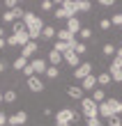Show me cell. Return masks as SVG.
I'll use <instances>...</instances> for the list:
<instances>
[{
    "mask_svg": "<svg viewBox=\"0 0 122 126\" xmlns=\"http://www.w3.org/2000/svg\"><path fill=\"white\" fill-rule=\"evenodd\" d=\"M111 25H118V28H122V12H120V14H115V16L111 18Z\"/></svg>",
    "mask_w": 122,
    "mask_h": 126,
    "instance_id": "32",
    "label": "cell"
},
{
    "mask_svg": "<svg viewBox=\"0 0 122 126\" xmlns=\"http://www.w3.org/2000/svg\"><path fill=\"white\" fill-rule=\"evenodd\" d=\"M0 103H2V92H0Z\"/></svg>",
    "mask_w": 122,
    "mask_h": 126,
    "instance_id": "45",
    "label": "cell"
},
{
    "mask_svg": "<svg viewBox=\"0 0 122 126\" xmlns=\"http://www.w3.org/2000/svg\"><path fill=\"white\" fill-rule=\"evenodd\" d=\"M0 126H7V115L0 110Z\"/></svg>",
    "mask_w": 122,
    "mask_h": 126,
    "instance_id": "40",
    "label": "cell"
},
{
    "mask_svg": "<svg viewBox=\"0 0 122 126\" xmlns=\"http://www.w3.org/2000/svg\"><path fill=\"white\" fill-rule=\"evenodd\" d=\"M0 39H5V28H0Z\"/></svg>",
    "mask_w": 122,
    "mask_h": 126,
    "instance_id": "44",
    "label": "cell"
},
{
    "mask_svg": "<svg viewBox=\"0 0 122 126\" xmlns=\"http://www.w3.org/2000/svg\"><path fill=\"white\" fill-rule=\"evenodd\" d=\"M5 69H7V64H5V62H2V60H0V73H2V71H5Z\"/></svg>",
    "mask_w": 122,
    "mask_h": 126,
    "instance_id": "42",
    "label": "cell"
},
{
    "mask_svg": "<svg viewBox=\"0 0 122 126\" xmlns=\"http://www.w3.org/2000/svg\"><path fill=\"white\" fill-rule=\"evenodd\" d=\"M2 101H5V103H14V101H16V92H14V90L2 92Z\"/></svg>",
    "mask_w": 122,
    "mask_h": 126,
    "instance_id": "26",
    "label": "cell"
},
{
    "mask_svg": "<svg viewBox=\"0 0 122 126\" xmlns=\"http://www.w3.org/2000/svg\"><path fill=\"white\" fill-rule=\"evenodd\" d=\"M23 25H25V30H28V34H30V41H35V39H39V37H42V30H44V25H46V23H44L37 14L25 12Z\"/></svg>",
    "mask_w": 122,
    "mask_h": 126,
    "instance_id": "1",
    "label": "cell"
},
{
    "mask_svg": "<svg viewBox=\"0 0 122 126\" xmlns=\"http://www.w3.org/2000/svg\"><path fill=\"white\" fill-rule=\"evenodd\" d=\"M62 62H67L69 66H74V69H76V66H81V57L76 55L74 50H67V53L62 55Z\"/></svg>",
    "mask_w": 122,
    "mask_h": 126,
    "instance_id": "13",
    "label": "cell"
},
{
    "mask_svg": "<svg viewBox=\"0 0 122 126\" xmlns=\"http://www.w3.org/2000/svg\"><path fill=\"white\" fill-rule=\"evenodd\" d=\"M99 7H113V0H99Z\"/></svg>",
    "mask_w": 122,
    "mask_h": 126,
    "instance_id": "39",
    "label": "cell"
},
{
    "mask_svg": "<svg viewBox=\"0 0 122 126\" xmlns=\"http://www.w3.org/2000/svg\"><path fill=\"white\" fill-rule=\"evenodd\" d=\"M85 126H101V119L99 117H90V119H85Z\"/></svg>",
    "mask_w": 122,
    "mask_h": 126,
    "instance_id": "33",
    "label": "cell"
},
{
    "mask_svg": "<svg viewBox=\"0 0 122 126\" xmlns=\"http://www.w3.org/2000/svg\"><path fill=\"white\" fill-rule=\"evenodd\" d=\"M115 57H118V60H120V62H122V46H120V48H118V50H115Z\"/></svg>",
    "mask_w": 122,
    "mask_h": 126,
    "instance_id": "41",
    "label": "cell"
},
{
    "mask_svg": "<svg viewBox=\"0 0 122 126\" xmlns=\"http://www.w3.org/2000/svg\"><path fill=\"white\" fill-rule=\"evenodd\" d=\"M25 85H28V90L30 92H44V78H39V76H32V78H28L25 80Z\"/></svg>",
    "mask_w": 122,
    "mask_h": 126,
    "instance_id": "10",
    "label": "cell"
},
{
    "mask_svg": "<svg viewBox=\"0 0 122 126\" xmlns=\"http://www.w3.org/2000/svg\"><path fill=\"white\" fill-rule=\"evenodd\" d=\"M37 50H39V44H37V41H28L25 46L21 48V57H25V60L30 62V60L37 55Z\"/></svg>",
    "mask_w": 122,
    "mask_h": 126,
    "instance_id": "8",
    "label": "cell"
},
{
    "mask_svg": "<svg viewBox=\"0 0 122 126\" xmlns=\"http://www.w3.org/2000/svg\"><path fill=\"white\" fill-rule=\"evenodd\" d=\"M5 46H7V39H0V50H2Z\"/></svg>",
    "mask_w": 122,
    "mask_h": 126,
    "instance_id": "43",
    "label": "cell"
},
{
    "mask_svg": "<svg viewBox=\"0 0 122 126\" xmlns=\"http://www.w3.org/2000/svg\"><path fill=\"white\" fill-rule=\"evenodd\" d=\"M67 94H69L72 99H76V101L85 99V92H83V87H78V85H69L67 87Z\"/></svg>",
    "mask_w": 122,
    "mask_h": 126,
    "instance_id": "15",
    "label": "cell"
},
{
    "mask_svg": "<svg viewBox=\"0 0 122 126\" xmlns=\"http://www.w3.org/2000/svg\"><path fill=\"white\" fill-rule=\"evenodd\" d=\"M99 115L111 119V117H120L122 115V101L120 99H106L104 103H99Z\"/></svg>",
    "mask_w": 122,
    "mask_h": 126,
    "instance_id": "2",
    "label": "cell"
},
{
    "mask_svg": "<svg viewBox=\"0 0 122 126\" xmlns=\"http://www.w3.org/2000/svg\"><path fill=\"white\" fill-rule=\"evenodd\" d=\"M53 5H55V2H51V0H44V2H42V9H44V12H51V9H53Z\"/></svg>",
    "mask_w": 122,
    "mask_h": 126,
    "instance_id": "36",
    "label": "cell"
},
{
    "mask_svg": "<svg viewBox=\"0 0 122 126\" xmlns=\"http://www.w3.org/2000/svg\"><path fill=\"white\" fill-rule=\"evenodd\" d=\"M90 99H92L97 106H99V103H104V101H106V92L101 90V87H95V92H92V96H90Z\"/></svg>",
    "mask_w": 122,
    "mask_h": 126,
    "instance_id": "18",
    "label": "cell"
},
{
    "mask_svg": "<svg viewBox=\"0 0 122 126\" xmlns=\"http://www.w3.org/2000/svg\"><path fill=\"white\" fill-rule=\"evenodd\" d=\"M108 73H111V80H115V83H122V62L118 60V57H113Z\"/></svg>",
    "mask_w": 122,
    "mask_h": 126,
    "instance_id": "7",
    "label": "cell"
},
{
    "mask_svg": "<svg viewBox=\"0 0 122 126\" xmlns=\"http://www.w3.org/2000/svg\"><path fill=\"white\" fill-rule=\"evenodd\" d=\"M90 73H92V64H90V62H81V66L74 69V78L76 80H83V78H88Z\"/></svg>",
    "mask_w": 122,
    "mask_h": 126,
    "instance_id": "9",
    "label": "cell"
},
{
    "mask_svg": "<svg viewBox=\"0 0 122 126\" xmlns=\"http://www.w3.org/2000/svg\"><path fill=\"white\" fill-rule=\"evenodd\" d=\"M53 37H55V28H53V25H44V30H42V39L51 41Z\"/></svg>",
    "mask_w": 122,
    "mask_h": 126,
    "instance_id": "21",
    "label": "cell"
},
{
    "mask_svg": "<svg viewBox=\"0 0 122 126\" xmlns=\"http://www.w3.org/2000/svg\"><path fill=\"white\" fill-rule=\"evenodd\" d=\"M81 87H83V92H95V87H97V76H92V73H90L88 78H83Z\"/></svg>",
    "mask_w": 122,
    "mask_h": 126,
    "instance_id": "14",
    "label": "cell"
},
{
    "mask_svg": "<svg viewBox=\"0 0 122 126\" xmlns=\"http://www.w3.org/2000/svg\"><path fill=\"white\" fill-rule=\"evenodd\" d=\"M12 66H14V69H16V71H23L25 66H28V60H25V57H21V55H19L16 60L12 62Z\"/></svg>",
    "mask_w": 122,
    "mask_h": 126,
    "instance_id": "22",
    "label": "cell"
},
{
    "mask_svg": "<svg viewBox=\"0 0 122 126\" xmlns=\"http://www.w3.org/2000/svg\"><path fill=\"white\" fill-rule=\"evenodd\" d=\"M55 115H58V117H62V119H67L69 124H74L76 119H78V112H76V110H72V108H62V110H58Z\"/></svg>",
    "mask_w": 122,
    "mask_h": 126,
    "instance_id": "12",
    "label": "cell"
},
{
    "mask_svg": "<svg viewBox=\"0 0 122 126\" xmlns=\"http://www.w3.org/2000/svg\"><path fill=\"white\" fill-rule=\"evenodd\" d=\"M25 122H28V112L25 110H19V112L7 117V126H23Z\"/></svg>",
    "mask_w": 122,
    "mask_h": 126,
    "instance_id": "6",
    "label": "cell"
},
{
    "mask_svg": "<svg viewBox=\"0 0 122 126\" xmlns=\"http://www.w3.org/2000/svg\"><path fill=\"white\" fill-rule=\"evenodd\" d=\"M99 28H101V30H108L111 28V18H101L99 21Z\"/></svg>",
    "mask_w": 122,
    "mask_h": 126,
    "instance_id": "35",
    "label": "cell"
},
{
    "mask_svg": "<svg viewBox=\"0 0 122 126\" xmlns=\"http://www.w3.org/2000/svg\"><path fill=\"white\" fill-rule=\"evenodd\" d=\"M108 83H113V80H111V73L108 71H104V73H99V76H97V85H108Z\"/></svg>",
    "mask_w": 122,
    "mask_h": 126,
    "instance_id": "23",
    "label": "cell"
},
{
    "mask_svg": "<svg viewBox=\"0 0 122 126\" xmlns=\"http://www.w3.org/2000/svg\"><path fill=\"white\" fill-rule=\"evenodd\" d=\"M78 34H81V39H83V41L92 39V30H90V28H81V32H78Z\"/></svg>",
    "mask_w": 122,
    "mask_h": 126,
    "instance_id": "29",
    "label": "cell"
},
{
    "mask_svg": "<svg viewBox=\"0 0 122 126\" xmlns=\"http://www.w3.org/2000/svg\"><path fill=\"white\" fill-rule=\"evenodd\" d=\"M46 62H51V66H58V64H62V55L55 53V50H51L49 57H46Z\"/></svg>",
    "mask_w": 122,
    "mask_h": 126,
    "instance_id": "20",
    "label": "cell"
},
{
    "mask_svg": "<svg viewBox=\"0 0 122 126\" xmlns=\"http://www.w3.org/2000/svg\"><path fill=\"white\" fill-rule=\"evenodd\" d=\"M72 50H74V53L81 57V55L88 50V46H85V44H81V41H74V44H72Z\"/></svg>",
    "mask_w": 122,
    "mask_h": 126,
    "instance_id": "24",
    "label": "cell"
},
{
    "mask_svg": "<svg viewBox=\"0 0 122 126\" xmlns=\"http://www.w3.org/2000/svg\"><path fill=\"white\" fill-rule=\"evenodd\" d=\"M28 41H30V34H28V30H23V32H16V34H12V37H7V46H21V48H23Z\"/></svg>",
    "mask_w": 122,
    "mask_h": 126,
    "instance_id": "5",
    "label": "cell"
},
{
    "mask_svg": "<svg viewBox=\"0 0 122 126\" xmlns=\"http://www.w3.org/2000/svg\"><path fill=\"white\" fill-rule=\"evenodd\" d=\"M60 76V71H58V66H49L46 73H44V78H49V80H55Z\"/></svg>",
    "mask_w": 122,
    "mask_h": 126,
    "instance_id": "25",
    "label": "cell"
},
{
    "mask_svg": "<svg viewBox=\"0 0 122 126\" xmlns=\"http://www.w3.org/2000/svg\"><path fill=\"white\" fill-rule=\"evenodd\" d=\"M108 126H122V119H120V117H111V119H108Z\"/></svg>",
    "mask_w": 122,
    "mask_h": 126,
    "instance_id": "38",
    "label": "cell"
},
{
    "mask_svg": "<svg viewBox=\"0 0 122 126\" xmlns=\"http://www.w3.org/2000/svg\"><path fill=\"white\" fill-rule=\"evenodd\" d=\"M76 5H78V12H90L92 9V2L90 0H76Z\"/></svg>",
    "mask_w": 122,
    "mask_h": 126,
    "instance_id": "27",
    "label": "cell"
},
{
    "mask_svg": "<svg viewBox=\"0 0 122 126\" xmlns=\"http://www.w3.org/2000/svg\"><path fill=\"white\" fill-rule=\"evenodd\" d=\"M76 14H78V5H76V0H62L60 7L55 9V18L58 21H69L74 18Z\"/></svg>",
    "mask_w": 122,
    "mask_h": 126,
    "instance_id": "3",
    "label": "cell"
},
{
    "mask_svg": "<svg viewBox=\"0 0 122 126\" xmlns=\"http://www.w3.org/2000/svg\"><path fill=\"white\" fill-rule=\"evenodd\" d=\"M30 64H32V69H35V76H42V73H46V69H49V64L44 62L42 57H32Z\"/></svg>",
    "mask_w": 122,
    "mask_h": 126,
    "instance_id": "11",
    "label": "cell"
},
{
    "mask_svg": "<svg viewBox=\"0 0 122 126\" xmlns=\"http://www.w3.org/2000/svg\"><path fill=\"white\" fill-rule=\"evenodd\" d=\"M74 44V41H72ZM72 44H65V41H55L53 44V50H55V53H60V55H65L67 50H72Z\"/></svg>",
    "mask_w": 122,
    "mask_h": 126,
    "instance_id": "19",
    "label": "cell"
},
{
    "mask_svg": "<svg viewBox=\"0 0 122 126\" xmlns=\"http://www.w3.org/2000/svg\"><path fill=\"white\" fill-rule=\"evenodd\" d=\"M65 30H69V32L76 37V34L81 32V21L76 18V16H74V18H69V21H67V25H65Z\"/></svg>",
    "mask_w": 122,
    "mask_h": 126,
    "instance_id": "17",
    "label": "cell"
},
{
    "mask_svg": "<svg viewBox=\"0 0 122 126\" xmlns=\"http://www.w3.org/2000/svg\"><path fill=\"white\" fill-rule=\"evenodd\" d=\"M23 73H25V80L35 76V69H32V64H30V62H28V66H25V69H23Z\"/></svg>",
    "mask_w": 122,
    "mask_h": 126,
    "instance_id": "34",
    "label": "cell"
},
{
    "mask_svg": "<svg viewBox=\"0 0 122 126\" xmlns=\"http://www.w3.org/2000/svg\"><path fill=\"white\" fill-rule=\"evenodd\" d=\"M23 30H25L23 21H14V23H12V34H16V32H23Z\"/></svg>",
    "mask_w": 122,
    "mask_h": 126,
    "instance_id": "28",
    "label": "cell"
},
{
    "mask_svg": "<svg viewBox=\"0 0 122 126\" xmlns=\"http://www.w3.org/2000/svg\"><path fill=\"white\" fill-rule=\"evenodd\" d=\"M81 110H83V115H85V119H90V117H99V106L92 99H81Z\"/></svg>",
    "mask_w": 122,
    "mask_h": 126,
    "instance_id": "4",
    "label": "cell"
},
{
    "mask_svg": "<svg viewBox=\"0 0 122 126\" xmlns=\"http://www.w3.org/2000/svg\"><path fill=\"white\" fill-rule=\"evenodd\" d=\"M2 21H5V23H14V21H16L14 12H7V9H5V14H2Z\"/></svg>",
    "mask_w": 122,
    "mask_h": 126,
    "instance_id": "31",
    "label": "cell"
},
{
    "mask_svg": "<svg viewBox=\"0 0 122 126\" xmlns=\"http://www.w3.org/2000/svg\"><path fill=\"white\" fill-rule=\"evenodd\" d=\"M104 55L113 57V55H115V46H113V44H104Z\"/></svg>",
    "mask_w": 122,
    "mask_h": 126,
    "instance_id": "30",
    "label": "cell"
},
{
    "mask_svg": "<svg viewBox=\"0 0 122 126\" xmlns=\"http://www.w3.org/2000/svg\"><path fill=\"white\" fill-rule=\"evenodd\" d=\"M55 126H72V124L67 122V119H62V117H58V115H55Z\"/></svg>",
    "mask_w": 122,
    "mask_h": 126,
    "instance_id": "37",
    "label": "cell"
},
{
    "mask_svg": "<svg viewBox=\"0 0 122 126\" xmlns=\"http://www.w3.org/2000/svg\"><path fill=\"white\" fill-rule=\"evenodd\" d=\"M55 37H58V41H65V44H72V41H76V37H74L69 30H65V28H60V30L55 32Z\"/></svg>",
    "mask_w": 122,
    "mask_h": 126,
    "instance_id": "16",
    "label": "cell"
}]
</instances>
